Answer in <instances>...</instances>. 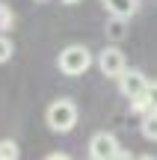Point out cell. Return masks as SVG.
I'll use <instances>...</instances> for the list:
<instances>
[{"label":"cell","instance_id":"6da1fadb","mask_svg":"<svg viewBox=\"0 0 157 160\" xmlns=\"http://www.w3.org/2000/svg\"><path fill=\"white\" fill-rule=\"evenodd\" d=\"M45 122L53 133H68L77 128V104L71 98H56L47 104L45 110Z\"/></svg>","mask_w":157,"mask_h":160},{"label":"cell","instance_id":"7a4b0ae2","mask_svg":"<svg viewBox=\"0 0 157 160\" xmlns=\"http://www.w3.org/2000/svg\"><path fill=\"white\" fill-rule=\"evenodd\" d=\"M56 65H59V71L65 77H80V74H86L92 68V51L86 45H68V48L59 51Z\"/></svg>","mask_w":157,"mask_h":160},{"label":"cell","instance_id":"3957f363","mask_svg":"<svg viewBox=\"0 0 157 160\" xmlns=\"http://www.w3.org/2000/svg\"><path fill=\"white\" fill-rule=\"evenodd\" d=\"M119 151H122L119 148V139L110 131H98L89 139V160H113Z\"/></svg>","mask_w":157,"mask_h":160},{"label":"cell","instance_id":"277c9868","mask_svg":"<svg viewBox=\"0 0 157 160\" xmlns=\"http://www.w3.org/2000/svg\"><path fill=\"white\" fill-rule=\"evenodd\" d=\"M148 83H151V80L142 74L140 68H128L122 77H119V92H122L128 101H136V98H142V95H145Z\"/></svg>","mask_w":157,"mask_h":160},{"label":"cell","instance_id":"5b68a950","mask_svg":"<svg viewBox=\"0 0 157 160\" xmlns=\"http://www.w3.org/2000/svg\"><path fill=\"white\" fill-rule=\"evenodd\" d=\"M98 68L104 77H122L125 71H128V59H125V53L119 51V48H104V51L98 53Z\"/></svg>","mask_w":157,"mask_h":160},{"label":"cell","instance_id":"8992f818","mask_svg":"<svg viewBox=\"0 0 157 160\" xmlns=\"http://www.w3.org/2000/svg\"><path fill=\"white\" fill-rule=\"evenodd\" d=\"M101 6L107 9V15H116V18H134L136 9H140V0H101Z\"/></svg>","mask_w":157,"mask_h":160},{"label":"cell","instance_id":"52a82bcc","mask_svg":"<svg viewBox=\"0 0 157 160\" xmlns=\"http://www.w3.org/2000/svg\"><path fill=\"white\" fill-rule=\"evenodd\" d=\"M104 33H107V39H110V42H122L125 36H128V18H116V15H110V18H107Z\"/></svg>","mask_w":157,"mask_h":160},{"label":"cell","instance_id":"ba28073f","mask_svg":"<svg viewBox=\"0 0 157 160\" xmlns=\"http://www.w3.org/2000/svg\"><path fill=\"white\" fill-rule=\"evenodd\" d=\"M140 131H142V137H145V139L157 142V113H148V116H142V122H140Z\"/></svg>","mask_w":157,"mask_h":160},{"label":"cell","instance_id":"9c48e42d","mask_svg":"<svg viewBox=\"0 0 157 160\" xmlns=\"http://www.w3.org/2000/svg\"><path fill=\"white\" fill-rule=\"evenodd\" d=\"M12 27H15V12L9 3H0V36H6Z\"/></svg>","mask_w":157,"mask_h":160},{"label":"cell","instance_id":"30bf717a","mask_svg":"<svg viewBox=\"0 0 157 160\" xmlns=\"http://www.w3.org/2000/svg\"><path fill=\"white\" fill-rule=\"evenodd\" d=\"M21 148H18L15 139H0V160H18Z\"/></svg>","mask_w":157,"mask_h":160},{"label":"cell","instance_id":"8fae6325","mask_svg":"<svg viewBox=\"0 0 157 160\" xmlns=\"http://www.w3.org/2000/svg\"><path fill=\"white\" fill-rule=\"evenodd\" d=\"M12 53H15V45H12V39H9V36H0V65L9 62Z\"/></svg>","mask_w":157,"mask_h":160},{"label":"cell","instance_id":"7c38bea8","mask_svg":"<svg viewBox=\"0 0 157 160\" xmlns=\"http://www.w3.org/2000/svg\"><path fill=\"white\" fill-rule=\"evenodd\" d=\"M145 101H148V110H151V113H157V80H154V83H148Z\"/></svg>","mask_w":157,"mask_h":160},{"label":"cell","instance_id":"4fadbf2b","mask_svg":"<svg viewBox=\"0 0 157 160\" xmlns=\"http://www.w3.org/2000/svg\"><path fill=\"white\" fill-rule=\"evenodd\" d=\"M45 160H71V157L65 154V151H53V154H47Z\"/></svg>","mask_w":157,"mask_h":160},{"label":"cell","instance_id":"5bb4252c","mask_svg":"<svg viewBox=\"0 0 157 160\" xmlns=\"http://www.w3.org/2000/svg\"><path fill=\"white\" fill-rule=\"evenodd\" d=\"M113 160H136V157H134V154H130V151H125V148H122V151H119V154H116V157H113Z\"/></svg>","mask_w":157,"mask_h":160},{"label":"cell","instance_id":"9a60e30c","mask_svg":"<svg viewBox=\"0 0 157 160\" xmlns=\"http://www.w3.org/2000/svg\"><path fill=\"white\" fill-rule=\"evenodd\" d=\"M136 160H157L154 154H142V157H136Z\"/></svg>","mask_w":157,"mask_h":160},{"label":"cell","instance_id":"2e32d148","mask_svg":"<svg viewBox=\"0 0 157 160\" xmlns=\"http://www.w3.org/2000/svg\"><path fill=\"white\" fill-rule=\"evenodd\" d=\"M59 3H65V6H74V3H80V0H59Z\"/></svg>","mask_w":157,"mask_h":160},{"label":"cell","instance_id":"e0dca14e","mask_svg":"<svg viewBox=\"0 0 157 160\" xmlns=\"http://www.w3.org/2000/svg\"><path fill=\"white\" fill-rule=\"evenodd\" d=\"M36 3H45V0H36Z\"/></svg>","mask_w":157,"mask_h":160}]
</instances>
